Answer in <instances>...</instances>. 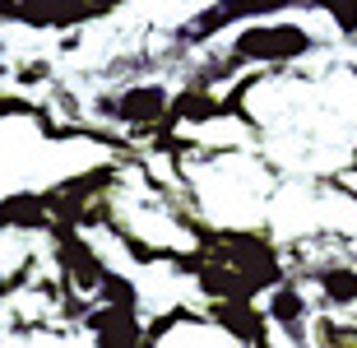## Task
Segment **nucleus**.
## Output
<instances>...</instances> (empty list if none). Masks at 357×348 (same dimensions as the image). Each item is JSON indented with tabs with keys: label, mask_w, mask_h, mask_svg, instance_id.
I'll use <instances>...</instances> for the list:
<instances>
[{
	"label": "nucleus",
	"mask_w": 357,
	"mask_h": 348,
	"mask_svg": "<svg viewBox=\"0 0 357 348\" xmlns=\"http://www.w3.org/2000/svg\"><path fill=\"white\" fill-rule=\"evenodd\" d=\"M93 302H107V307H135L144 311V293H139V283L126 274V269H107L102 288H98V297Z\"/></svg>",
	"instance_id": "10"
},
{
	"label": "nucleus",
	"mask_w": 357,
	"mask_h": 348,
	"mask_svg": "<svg viewBox=\"0 0 357 348\" xmlns=\"http://www.w3.org/2000/svg\"><path fill=\"white\" fill-rule=\"evenodd\" d=\"M265 311H269V321H274V330L288 339L292 348H306V335H311V321H316L320 307H316L311 288H306L297 274L283 279L278 288H269L265 293Z\"/></svg>",
	"instance_id": "6"
},
{
	"label": "nucleus",
	"mask_w": 357,
	"mask_h": 348,
	"mask_svg": "<svg viewBox=\"0 0 357 348\" xmlns=\"http://www.w3.org/2000/svg\"><path fill=\"white\" fill-rule=\"evenodd\" d=\"M353 316H357V311H353Z\"/></svg>",
	"instance_id": "13"
},
{
	"label": "nucleus",
	"mask_w": 357,
	"mask_h": 348,
	"mask_svg": "<svg viewBox=\"0 0 357 348\" xmlns=\"http://www.w3.org/2000/svg\"><path fill=\"white\" fill-rule=\"evenodd\" d=\"M232 348H246V344H232Z\"/></svg>",
	"instance_id": "12"
},
{
	"label": "nucleus",
	"mask_w": 357,
	"mask_h": 348,
	"mask_svg": "<svg viewBox=\"0 0 357 348\" xmlns=\"http://www.w3.org/2000/svg\"><path fill=\"white\" fill-rule=\"evenodd\" d=\"M311 10H316L344 42H357V0H316Z\"/></svg>",
	"instance_id": "11"
},
{
	"label": "nucleus",
	"mask_w": 357,
	"mask_h": 348,
	"mask_svg": "<svg viewBox=\"0 0 357 348\" xmlns=\"http://www.w3.org/2000/svg\"><path fill=\"white\" fill-rule=\"evenodd\" d=\"M306 348H357V316L320 307L311 321V335H306Z\"/></svg>",
	"instance_id": "9"
},
{
	"label": "nucleus",
	"mask_w": 357,
	"mask_h": 348,
	"mask_svg": "<svg viewBox=\"0 0 357 348\" xmlns=\"http://www.w3.org/2000/svg\"><path fill=\"white\" fill-rule=\"evenodd\" d=\"M56 228L52 200L42 186H14L5 195V232H24V237H42Z\"/></svg>",
	"instance_id": "8"
},
{
	"label": "nucleus",
	"mask_w": 357,
	"mask_h": 348,
	"mask_svg": "<svg viewBox=\"0 0 357 348\" xmlns=\"http://www.w3.org/2000/svg\"><path fill=\"white\" fill-rule=\"evenodd\" d=\"M172 98H176L172 84L135 80V84H121V89L102 93L93 107H98L102 121H112V126H121V130H130V135H162L167 112H172Z\"/></svg>",
	"instance_id": "2"
},
{
	"label": "nucleus",
	"mask_w": 357,
	"mask_h": 348,
	"mask_svg": "<svg viewBox=\"0 0 357 348\" xmlns=\"http://www.w3.org/2000/svg\"><path fill=\"white\" fill-rule=\"evenodd\" d=\"M47 237H52V269L66 279V288H75L84 297H98V288H102L112 265L93 246V237L84 228H70V223H56Z\"/></svg>",
	"instance_id": "4"
},
{
	"label": "nucleus",
	"mask_w": 357,
	"mask_h": 348,
	"mask_svg": "<svg viewBox=\"0 0 357 348\" xmlns=\"http://www.w3.org/2000/svg\"><path fill=\"white\" fill-rule=\"evenodd\" d=\"M297 279L311 288L316 307L344 311V316L357 311V260H344V255H316V260L297 265Z\"/></svg>",
	"instance_id": "5"
},
{
	"label": "nucleus",
	"mask_w": 357,
	"mask_h": 348,
	"mask_svg": "<svg viewBox=\"0 0 357 348\" xmlns=\"http://www.w3.org/2000/svg\"><path fill=\"white\" fill-rule=\"evenodd\" d=\"M316 0H209L195 19H185L176 28V42L181 47H204V42L223 38L227 28H246L260 24V19H278L288 10H311Z\"/></svg>",
	"instance_id": "3"
},
{
	"label": "nucleus",
	"mask_w": 357,
	"mask_h": 348,
	"mask_svg": "<svg viewBox=\"0 0 357 348\" xmlns=\"http://www.w3.org/2000/svg\"><path fill=\"white\" fill-rule=\"evenodd\" d=\"M79 330L89 335V348H149V321L135 307L93 302Z\"/></svg>",
	"instance_id": "7"
},
{
	"label": "nucleus",
	"mask_w": 357,
	"mask_h": 348,
	"mask_svg": "<svg viewBox=\"0 0 357 348\" xmlns=\"http://www.w3.org/2000/svg\"><path fill=\"white\" fill-rule=\"evenodd\" d=\"M325 47L316 28H306L302 19H288V14H278V19H260V24H246L237 28L227 47L218 52L232 61L237 70H283L292 61H306V56H316Z\"/></svg>",
	"instance_id": "1"
}]
</instances>
